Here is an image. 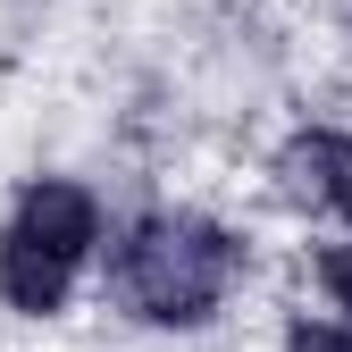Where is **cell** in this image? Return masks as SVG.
<instances>
[{
  "mask_svg": "<svg viewBox=\"0 0 352 352\" xmlns=\"http://www.w3.org/2000/svg\"><path fill=\"white\" fill-rule=\"evenodd\" d=\"M277 185L302 210H344L352 218V135H336V126H302V135L277 151Z\"/></svg>",
  "mask_w": 352,
  "mask_h": 352,
  "instance_id": "3957f363",
  "label": "cell"
},
{
  "mask_svg": "<svg viewBox=\"0 0 352 352\" xmlns=\"http://www.w3.org/2000/svg\"><path fill=\"white\" fill-rule=\"evenodd\" d=\"M67 294H76V260L42 252V243L17 235V227H0V302H9V311H25V319H59Z\"/></svg>",
  "mask_w": 352,
  "mask_h": 352,
  "instance_id": "277c9868",
  "label": "cell"
},
{
  "mask_svg": "<svg viewBox=\"0 0 352 352\" xmlns=\"http://www.w3.org/2000/svg\"><path fill=\"white\" fill-rule=\"evenodd\" d=\"M243 277V243L201 210H151L109 252V294L151 327H201Z\"/></svg>",
  "mask_w": 352,
  "mask_h": 352,
  "instance_id": "6da1fadb",
  "label": "cell"
},
{
  "mask_svg": "<svg viewBox=\"0 0 352 352\" xmlns=\"http://www.w3.org/2000/svg\"><path fill=\"white\" fill-rule=\"evenodd\" d=\"M17 235H34L42 252H59V260H93V243H101V201L84 193V185H67V176H42V185H25L17 193V218H9Z\"/></svg>",
  "mask_w": 352,
  "mask_h": 352,
  "instance_id": "7a4b0ae2",
  "label": "cell"
},
{
  "mask_svg": "<svg viewBox=\"0 0 352 352\" xmlns=\"http://www.w3.org/2000/svg\"><path fill=\"white\" fill-rule=\"evenodd\" d=\"M319 285H327L336 311H352V243H327L319 252Z\"/></svg>",
  "mask_w": 352,
  "mask_h": 352,
  "instance_id": "8992f818",
  "label": "cell"
},
{
  "mask_svg": "<svg viewBox=\"0 0 352 352\" xmlns=\"http://www.w3.org/2000/svg\"><path fill=\"white\" fill-rule=\"evenodd\" d=\"M285 352H352V319H294Z\"/></svg>",
  "mask_w": 352,
  "mask_h": 352,
  "instance_id": "5b68a950",
  "label": "cell"
}]
</instances>
